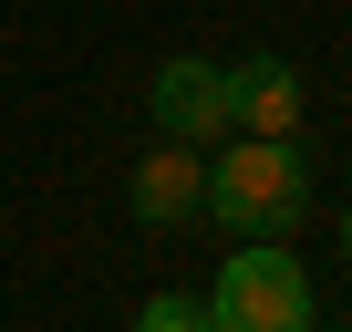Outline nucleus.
<instances>
[{
  "label": "nucleus",
  "mask_w": 352,
  "mask_h": 332,
  "mask_svg": "<svg viewBox=\"0 0 352 332\" xmlns=\"http://www.w3.org/2000/svg\"><path fill=\"white\" fill-rule=\"evenodd\" d=\"M208 208H218V229H239V239L300 229V208H311V166H300V145H290V135H239V145H218V166H208Z\"/></svg>",
  "instance_id": "obj_1"
},
{
  "label": "nucleus",
  "mask_w": 352,
  "mask_h": 332,
  "mask_svg": "<svg viewBox=\"0 0 352 332\" xmlns=\"http://www.w3.org/2000/svg\"><path fill=\"white\" fill-rule=\"evenodd\" d=\"M208 332H311V270H300L280 239H249V249L218 270Z\"/></svg>",
  "instance_id": "obj_2"
},
{
  "label": "nucleus",
  "mask_w": 352,
  "mask_h": 332,
  "mask_svg": "<svg viewBox=\"0 0 352 332\" xmlns=\"http://www.w3.org/2000/svg\"><path fill=\"white\" fill-rule=\"evenodd\" d=\"M218 104H228V135H300V73L280 52H249L218 73Z\"/></svg>",
  "instance_id": "obj_3"
},
{
  "label": "nucleus",
  "mask_w": 352,
  "mask_h": 332,
  "mask_svg": "<svg viewBox=\"0 0 352 332\" xmlns=\"http://www.w3.org/2000/svg\"><path fill=\"white\" fill-rule=\"evenodd\" d=\"M124 198H135V218H145V229H187V218L208 208V156L166 135L155 156H135V187H124Z\"/></svg>",
  "instance_id": "obj_4"
},
{
  "label": "nucleus",
  "mask_w": 352,
  "mask_h": 332,
  "mask_svg": "<svg viewBox=\"0 0 352 332\" xmlns=\"http://www.w3.org/2000/svg\"><path fill=\"white\" fill-rule=\"evenodd\" d=\"M145 114H155V135H176V145H218V135H228L218 63H166V73H155V94H145Z\"/></svg>",
  "instance_id": "obj_5"
},
{
  "label": "nucleus",
  "mask_w": 352,
  "mask_h": 332,
  "mask_svg": "<svg viewBox=\"0 0 352 332\" xmlns=\"http://www.w3.org/2000/svg\"><path fill=\"white\" fill-rule=\"evenodd\" d=\"M135 332H208V301H187V291H155V301L135 311Z\"/></svg>",
  "instance_id": "obj_6"
},
{
  "label": "nucleus",
  "mask_w": 352,
  "mask_h": 332,
  "mask_svg": "<svg viewBox=\"0 0 352 332\" xmlns=\"http://www.w3.org/2000/svg\"><path fill=\"white\" fill-rule=\"evenodd\" d=\"M342 260H352V208H342Z\"/></svg>",
  "instance_id": "obj_7"
}]
</instances>
